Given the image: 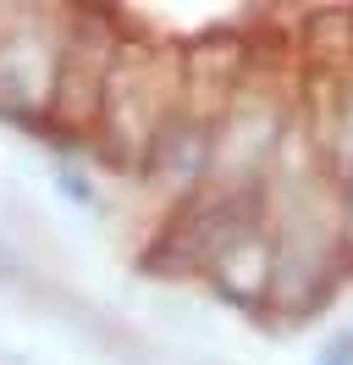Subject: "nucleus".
Masks as SVG:
<instances>
[{
    "label": "nucleus",
    "mask_w": 353,
    "mask_h": 365,
    "mask_svg": "<svg viewBox=\"0 0 353 365\" xmlns=\"http://www.w3.org/2000/svg\"><path fill=\"white\" fill-rule=\"evenodd\" d=\"M66 17L56 6H0V116L6 122H50L56 78L66 50Z\"/></svg>",
    "instance_id": "obj_2"
},
{
    "label": "nucleus",
    "mask_w": 353,
    "mask_h": 365,
    "mask_svg": "<svg viewBox=\"0 0 353 365\" xmlns=\"http://www.w3.org/2000/svg\"><path fill=\"white\" fill-rule=\"evenodd\" d=\"M210 128H216V122H204V116H194V111H176V122L160 133V144L149 150V160L138 166V172H144L166 200H176V205H188L194 194L210 188Z\"/></svg>",
    "instance_id": "obj_4"
},
{
    "label": "nucleus",
    "mask_w": 353,
    "mask_h": 365,
    "mask_svg": "<svg viewBox=\"0 0 353 365\" xmlns=\"http://www.w3.org/2000/svg\"><path fill=\"white\" fill-rule=\"evenodd\" d=\"M204 277L216 282L221 294L232 299V304H270V282H276V244H270V222H254V227H243L226 250L204 266Z\"/></svg>",
    "instance_id": "obj_5"
},
{
    "label": "nucleus",
    "mask_w": 353,
    "mask_h": 365,
    "mask_svg": "<svg viewBox=\"0 0 353 365\" xmlns=\"http://www.w3.org/2000/svg\"><path fill=\"white\" fill-rule=\"evenodd\" d=\"M315 365H353V327L331 332V338L315 349Z\"/></svg>",
    "instance_id": "obj_8"
},
{
    "label": "nucleus",
    "mask_w": 353,
    "mask_h": 365,
    "mask_svg": "<svg viewBox=\"0 0 353 365\" xmlns=\"http://www.w3.org/2000/svg\"><path fill=\"white\" fill-rule=\"evenodd\" d=\"M176 111H182L176 50H166L160 39H144V34H122V50L105 72L100 111H94V128H88L100 155L138 172L149 160V150L160 144V133L176 122Z\"/></svg>",
    "instance_id": "obj_1"
},
{
    "label": "nucleus",
    "mask_w": 353,
    "mask_h": 365,
    "mask_svg": "<svg viewBox=\"0 0 353 365\" xmlns=\"http://www.w3.org/2000/svg\"><path fill=\"white\" fill-rule=\"evenodd\" d=\"M0 277H17V255H11L6 238H0Z\"/></svg>",
    "instance_id": "obj_9"
},
{
    "label": "nucleus",
    "mask_w": 353,
    "mask_h": 365,
    "mask_svg": "<svg viewBox=\"0 0 353 365\" xmlns=\"http://www.w3.org/2000/svg\"><path fill=\"white\" fill-rule=\"evenodd\" d=\"M331 160H337V178H353V83L342 89L331 116Z\"/></svg>",
    "instance_id": "obj_6"
},
{
    "label": "nucleus",
    "mask_w": 353,
    "mask_h": 365,
    "mask_svg": "<svg viewBox=\"0 0 353 365\" xmlns=\"http://www.w3.org/2000/svg\"><path fill=\"white\" fill-rule=\"evenodd\" d=\"M337 255H342V266L353 272V178L337 182Z\"/></svg>",
    "instance_id": "obj_7"
},
{
    "label": "nucleus",
    "mask_w": 353,
    "mask_h": 365,
    "mask_svg": "<svg viewBox=\"0 0 353 365\" xmlns=\"http://www.w3.org/2000/svg\"><path fill=\"white\" fill-rule=\"evenodd\" d=\"M116 50H122V23H116L110 11H72V17H66L61 78H56V100H50V122H44V128H61V133L88 138Z\"/></svg>",
    "instance_id": "obj_3"
}]
</instances>
